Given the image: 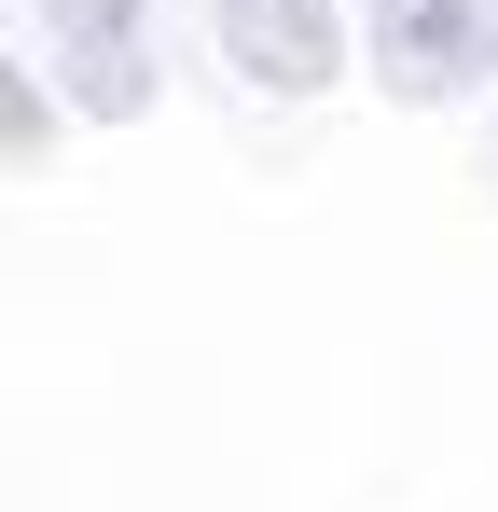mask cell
I'll list each match as a JSON object with an SVG mask.
<instances>
[{
	"mask_svg": "<svg viewBox=\"0 0 498 512\" xmlns=\"http://www.w3.org/2000/svg\"><path fill=\"white\" fill-rule=\"evenodd\" d=\"M374 56L402 97H457L498 70V0H374Z\"/></svg>",
	"mask_w": 498,
	"mask_h": 512,
	"instance_id": "obj_1",
	"label": "cell"
},
{
	"mask_svg": "<svg viewBox=\"0 0 498 512\" xmlns=\"http://www.w3.org/2000/svg\"><path fill=\"white\" fill-rule=\"evenodd\" d=\"M42 42H56V70L97 125H125L139 97H153V42H139V0H42Z\"/></svg>",
	"mask_w": 498,
	"mask_h": 512,
	"instance_id": "obj_2",
	"label": "cell"
},
{
	"mask_svg": "<svg viewBox=\"0 0 498 512\" xmlns=\"http://www.w3.org/2000/svg\"><path fill=\"white\" fill-rule=\"evenodd\" d=\"M208 28H222V56H236L249 84H277V97H319L332 56H346L332 0H208Z\"/></svg>",
	"mask_w": 498,
	"mask_h": 512,
	"instance_id": "obj_3",
	"label": "cell"
}]
</instances>
